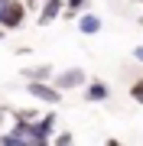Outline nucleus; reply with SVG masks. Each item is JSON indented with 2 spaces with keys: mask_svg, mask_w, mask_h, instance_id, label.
I'll use <instances>...</instances> for the list:
<instances>
[{
  "mask_svg": "<svg viewBox=\"0 0 143 146\" xmlns=\"http://www.w3.org/2000/svg\"><path fill=\"white\" fill-rule=\"evenodd\" d=\"M133 3H143V0H133Z\"/></svg>",
  "mask_w": 143,
  "mask_h": 146,
  "instance_id": "nucleus-14",
  "label": "nucleus"
},
{
  "mask_svg": "<svg viewBox=\"0 0 143 146\" xmlns=\"http://www.w3.org/2000/svg\"><path fill=\"white\" fill-rule=\"evenodd\" d=\"M101 26H104V23H101L98 13H85V10L78 13V33H81V36H98Z\"/></svg>",
  "mask_w": 143,
  "mask_h": 146,
  "instance_id": "nucleus-6",
  "label": "nucleus"
},
{
  "mask_svg": "<svg viewBox=\"0 0 143 146\" xmlns=\"http://www.w3.org/2000/svg\"><path fill=\"white\" fill-rule=\"evenodd\" d=\"M130 98L137 101V104H143V75H140V78H133V84H130Z\"/></svg>",
  "mask_w": 143,
  "mask_h": 146,
  "instance_id": "nucleus-10",
  "label": "nucleus"
},
{
  "mask_svg": "<svg viewBox=\"0 0 143 146\" xmlns=\"http://www.w3.org/2000/svg\"><path fill=\"white\" fill-rule=\"evenodd\" d=\"M52 133H55V110L39 114L36 120H26V146H46V143H52Z\"/></svg>",
  "mask_w": 143,
  "mask_h": 146,
  "instance_id": "nucleus-1",
  "label": "nucleus"
},
{
  "mask_svg": "<svg viewBox=\"0 0 143 146\" xmlns=\"http://www.w3.org/2000/svg\"><path fill=\"white\" fill-rule=\"evenodd\" d=\"M0 39H3V29H0Z\"/></svg>",
  "mask_w": 143,
  "mask_h": 146,
  "instance_id": "nucleus-13",
  "label": "nucleus"
},
{
  "mask_svg": "<svg viewBox=\"0 0 143 146\" xmlns=\"http://www.w3.org/2000/svg\"><path fill=\"white\" fill-rule=\"evenodd\" d=\"M107 98H111V88L104 81H85V101L88 104H101Z\"/></svg>",
  "mask_w": 143,
  "mask_h": 146,
  "instance_id": "nucleus-7",
  "label": "nucleus"
},
{
  "mask_svg": "<svg viewBox=\"0 0 143 146\" xmlns=\"http://www.w3.org/2000/svg\"><path fill=\"white\" fill-rule=\"evenodd\" d=\"M26 94L33 101H39V104H49V107L62 104V91L52 81H26Z\"/></svg>",
  "mask_w": 143,
  "mask_h": 146,
  "instance_id": "nucleus-4",
  "label": "nucleus"
},
{
  "mask_svg": "<svg viewBox=\"0 0 143 146\" xmlns=\"http://www.w3.org/2000/svg\"><path fill=\"white\" fill-rule=\"evenodd\" d=\"M62 10H65V0H43L39 13H36V23L39 26H49V23H55L62 16Z\"/></svg>",
  "mask_w": 143,
  "mask_h": 146,
  "instance_id": "nucleus-5",
  "label": "nucleus"
},
{
  "mask_svg": "<svg viewBox=\"0 0 143 146\" xmlns=\"http://www.w3.org/2000/svg\"><path fill=\"white\" fill-rule=\"evenodd\" d=\"M39 3H43V0H39Z\"/></svg>",
  "mask_w": 143,
  "mask_h": 146,
  "instance_id": "nucleus-15",
  "label": "nucleus"
},
{
  "mask_svg": "<svg viewBox=\"0 0 143 146\" xmlns=\"http://www.w3.org/2000/svg\"><path fill=\"white\" fill-rule=\"evenodd\" d=\"M133 62H140V65H143V46H137V49H133Z\"/></svg>",
  "mask_w": 143,
  "mask_h": 146,
  "instance_id": "nucleus-12",
  "label": "nucleus"
},
{
  "mask_svg": "<svg viewBox=\"0 0 143 146\" xmlns=\"http://www.w3.org/2000/svg\"><path fill=\"white\" fill-rule=\"evenodd\" d=\"M26 3L23 0H3V10H0V29L3 33H13L26 23Z\"/></svg>",
  "mask_w": 143,
  "mask_h": 146,
  "instance_id": "nucleus-2",
  "label": "nucleus"
},
{
  "mask_svg": "<svg viewBox=\"0 0 143 146\" xmlns=\"http://www.w3.org/2000/svg\"><path fill=\"white\" fill-rule=\"evenodd\" d=\"M88 7V0H65V10H62V16L65 20H78V13Z\"/></svg>",
  "mask_w": 143,
  "mask_h": 146,
  "instance_id": "nucleus-9",
  "label": "nucleus"
},
{
  "mask_svg": "<svg viewBox=\"0 0 143 146\" xmlns=\"http://www.w3.org/2000/svg\"><path fill=\"white\" fill-rule=\"evenodd\" d=\"M55 84L59 91H75V88H85V81H88V75H85V68H78V65H72V68H62V72H52V78H49Z\"/></svg>",
  "mask_w": 143,
  "mask_h": 146,
  "instance_id": "nucleus-3",
  "label": "nucleus"
},
{
  "mask_svg": "<svg viewBox=\"0 0 143 146\" xmlns=\"http://www.w3.org/2000/svg\"><path fill=\"white\" fill-rule=\"evenodd\" d=\"M52 143H59V146H72V143H75V133H72V130H62V133H52Z\"/></svg>",
  "mask_w": 143,
  "mask_h": 146,
  "instance_id": "nucleus-11",
  "label": "nucleus"
},
{
  "mask_svg": "<svg viewBox=\"0 0 143 146\" xmlns=\"http://www.w3.org/2000/svg\"><path fill=\"white\" fill-rule=\"evenodd\" d=\"M52 72H55V68L52 65H49V62H43V65H29V68H23V78H26V81H49V78H52Z\"/></svg>",
  "mask_w": 143,
  "mask_h": 146,
  "instance_id": "nucleus-8",
  "label": "nucleus"
}]
</instances>
